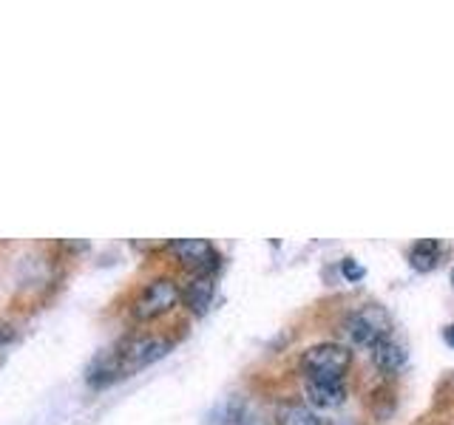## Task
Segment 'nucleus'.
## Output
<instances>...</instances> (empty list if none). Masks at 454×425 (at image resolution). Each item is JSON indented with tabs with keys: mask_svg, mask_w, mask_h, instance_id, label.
<instances>
[{
	"mask_svg": "<svg viewBox=\"0 0 454 425\" xmlns=\"http://www.w3.org/2000/svg\"><path fill=\"white\" fill-rule=\"evenodd\" d=\"M446 344H449V346H454V323H451V326H446Z\"/></svg>",
	"mask_w": 454,
	"mask_h": 425,
	"instance_id": "nucleus-13",
	"label": "nucleus"
},
{
	"mask_svg": "<svg viewBox=\"0 0 454 425\" xmlns=\"http://www.w3.org/2000/svg\"><path fill=\"white\" fill-rule=\"evenodd\" d=\"M168 340H160V337H134L131 344H125L120 349V368L122 372H134V368H142L153 360H160L162 354L168 352Z\"/></svg>",
	"mask_w": 454,
	"mask_h": 425,
	"instance_id": "nucleus-5",
	"label": "nucleus"
},
{
	"mask_svg": "<svg viewBox=\"0 0 454 425\" xmlns=\"http://www.w3.org/2000/svg\"><path fill=\"white\" fill-rule=\"evenodd\" d=\"M437 259H440V244L432 238L418 241V244L411 247V252H409V261H411V267L418 269V273H429V269L437 264Z\"/></svg>",
	"mask_w": 454,
	"mask_h": 425,
	"instance_id": "nucleus-10",
	"label": "nucleus"
},
{
	"mask_svg": "<svg viewBox=\"0 0 454 425\" xmlns=\"http://www.w3.org/2000/svg\"><path fill=\"white\" fill-rule=\"evenodd\" d=\"M340 269H344L347 281H361V278H364V267L355 264V259H344V264H340Z\"/></svg>",
	"mask_w": 454,
	"mask_h": 425,
	"instance_id": "nucleus-11",
	"label": "nucleus"
},
{
	"mask_svg": "<svg viewBox=\"0 0 454 425\" xmlns=\"http://www.w3.org/2000/svg\"><path fill=\"white\" fill-rule=\"evenodd\" d=\"M179 298H182V290L174 278H156L137 295L134 315L137 321H153L174 309L179 304Z\"/></svg>",
	"mask_w": 454,
	"mask_h": 425,
	"instance_id": "nucleus-3",
	"label": "nucleus"
},
{
	"mask_svg": "<svg viewBox=\"0 0 454 425\" xmlns=\"http://www.w3.org/2000/svg\"><path fill=\"white\" fill-rule=\"evenodd\" d=\"M344 335L352 340L355 346L372 349L378 340L392 335V323H389V315L380 306L366 304V306L352 309L344 318Z\"/></svg>",
	"mask_w": 454,
	"mask_h": 425,
	"instance_id": "nucleus-2",
	"label": "nucleus"
},
{
	"mask_svg": "<svg viewBox=\"0 0 454 425\" xmlns=\"http://www.w3.org/2000/svg\"><path fill=\"white\" fill-rule=\"evenodd\" d=\"M301 391L309 408H338L349 394L344 380H301Z\"/></svg>",
	"mask_w": 454,
	"mask_h": 425,
	"instance_id": "nucleus-6",
	"label": "nucleus"
},
{
	"mask_svg": "<svg viewBox=\"0 0 454 425\" xmlns=\"http://www.w3.org/2000/svg\"><path fill=\"white\" fill-rule=\"evenodd\" d=\"M170 252H174V259L182 267H188L193 275H199V273L210 275V269L216 267V261H219L216 250H213V244H210V241H205V238L174 241V244H170Z\"/></svg>",
	"mask_w": 454,
	"mask_h": 425,
	"instance_id": "nucleus-4",
	"label": "nucleus"
},
{
	"mask_svg": "<svg viewBox=\"0 0 454 425\" xmlns=\"http://www.w3.org/2000/svg\"><path fill=\"white\" fill-rule=\"evenodd\" d=\"M451 283H454V269H451Z\"/></svg>",
	"mask_w": 454,
	"mask_h": 425,
	"instance_id": "nucleus-14",
	"label": "nucleus"
},
{
	"mask_svg": "<svg viewBox=\"0 0 454 425\" xmlns=\"http://www.w3.org/2000/svg\"><path fill=\"white\" fill-rule=\"evenodd\" d=\"M276 422L278 425H321L316 411L301 400H284L276 408Z\"/></svg>",
	"mask_w": 454,
	"mask_h": 425,
	"instance_id": "nucleus-9",
	"label": "nucleus"
},
{
	"mask_svg": "<svg viewBox=\"0 0 454 425\" xmlns=\"http://www.w3.org/2000/svg\"><path fill=\"white\" fill-rule=\"evenodd\" d=\"M372 352V363L380 368V372H387V375H395V372H401L403 363H406V349L397 344V340L389 335V337H383L378 340V344L369 349Z\"/></svg>",
	"mask_w": 454,
	"mask_h": 425,
	"instance_id": "nucleus-7",
	"label": "nucleus"
},
{
	"mask_svg": "<svg viewBox=\"0 0 454 425\" xmlns=\"http://www.w3.org/2000/svg\"><path fill=\"white\" fill-rule=\"evenodd\" d=\"M352 368V349L347 344H326L307 346L298 354V372L301 380H344Z\"/></svg>",
	"mask_w": 454,
	"mask_h": 425,
	"instance_id": "nucleus-1",
	"label": "nucleus"
},
{
	"mask_svg": "<svg viewBox=\"0 0 454 425\" xmlns=\"http://www.w3.org/2000/svg\"><path fill=\"white\" fill-rule=\"evenodd\" d=\"M9 340H12V329H9V323L0 321V346L9 344Z\"/></svg>",
	"mask_w": 454,
	"mask_h": 425,
	"instance_id": "nucleus-12",
	"label": "nucleus"
},
{
	"mask_svg": "<svg viewBox=\"0 0 454 425\" xmlns=\"http://www.w3.org/2000/svg\"><path fill=\"white\" fill-rule=\"evenodd\" d=\"M213 290H216V283H213V275L199 273V275H193L188 283H184L182 298H184V304L191 306V312H196V315H202V312H205V309L210 306V301H213Z\"/></svg>",
	"mask_w": 454,
	"mask_h": 425,
	"instance_id": "nucleus-8",
	"label": "nucleus"
}]
</instances>
